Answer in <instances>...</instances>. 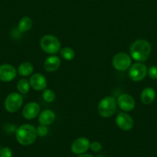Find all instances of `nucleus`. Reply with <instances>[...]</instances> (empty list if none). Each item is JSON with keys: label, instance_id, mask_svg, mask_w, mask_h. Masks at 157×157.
Listing matches in <instances>:
<instances>
[{"label": "nucleus", "instance_id": "nucleus-5", "mask_svg": "<svg viewBox=\"0 0 157 157\" xmlns=\"http://www.w3.org/2000/svg\"><path fill=\"white\" fill-rule=\"evenodd\" d=\"M23 103V97L21 94L13 92L6 97L5 100V108L9 113H15L21 108Z\"/></svg>", "mask_w": 157, "mask_h": 157}, {"label": "nucleus", "instance_id": "nucleus-9", "mask_svg": "<svg viewBox=\"0 0 157 157\" xmlns=\"http://www.w3.org/2000/svg\"><path fill=\"white\" fill-rule=\"evenodd\" d=\"M17 71L12 64H4L0 65V81L9 82L16 77Z\"/></svg>", "mask_w": 157, "mask_h": 157}, {"label": "nucleus", "instance_id": "nucleus-11", "mask_svg": "<svg viewBox=\"0 0 157 157\" xmlns=\"http://www.w3.org/2000/svg\"><path fill=\"white\" fill-rule=\"evenodd\" d=\"M117 104L119 107L126 112L132 111L135 106V102L134 98L128 94H123L119 95L117 99Z\"/></svg>", "mask_w": 157, "mask_h": 157}, {"label": "nucleus", "instance_id": "nucleus-26", "mask_svg": "<svg viewBox=\"0 0 157 157\" xmlns=\"http://www.w3.org/2000/svg\"><path fill=\"white\" fill-rule=\"evenodd\" d=\"M77 157H94L93 156H92L91 154H88V153H83V154H80L78 155Z\"/></svg>", "mask_w": 157, "mask_h": 157}, {"label": "nucleus", "instance_id": "nucleus-14", "mask_svg": "<svg viewBox=\"0 0 157 157\" xmlns=\"http://www.w3.org/2000/svg\"><path fill=\"white\" fill-rule=\"evenodd\" d=\"M61 64V61L58 56L55 55H51L46 58L44 61V68L48 72H54L58 70Z\"/></svg>", "mask_w": 157, "mask_h": 157}, {"label": "nucleus", "instance_id": "nucleus-16", "mask_svg": "<svg viewBox=\"0 0 157 157\" xmlns=\"http://www.w3.org/2000/svg\"><path fill=\"white\" fill-rule=\"evenodd\" d=\"M155 90L152 87H146L143 89V90L141 93V101L144 104H150L154 101L155 98Z\"/></svg>", "mask_w": 157, "mask_h": 157}, {"label": "nucleus", "instance_id": "nucleus-17", "mask_svg": "<svg viewBox=\"0 0 157 157\" xmlns=\"http://www.w3.org/2000/svg\"><path fill=\"white\" fill-rule=\"evenodd\" d=\"M18 73L21 76L27 77L32 75L34 71V67L31 63L29 62H23L18 67L17 70Z\"/></svg>", "mask_w": 157, "mask_h": 157}, {"label": "nucleus", "instance_id": "nucleus-12", "mask_svg": "<svg viewBox=\"0 0 157 157\" xmlns=\"http://www.w3.org/2000/svg\"><path fill=\"white\" fill-rule=\"evenodd\" d=\"M40 113V106L35 102H29L22 109V116L26 120H32Z\"/></svg>", "mask_w": 157, "mask_h": 157}, {"label": "nucleus", "instance_id": "nucleus-20", "mask_svg": "<svg viewBox=\"0 0 157 157\" xmlns=\"http://www.w3.org/2000/svg\"><path fill=\"white\" fill-rule=\"evenodd\" d=\"M60 55L66 61H72L75 58V52L69 47H65L60 49Z\"/></svg>", "mask_w": 157, "mask_h": 157}, {"label": "nucleus", "instance_id": "nucleus-18", "mask_svg": "<svg viewBox=\"0 0 157 157\" xmlns=\"http://www.w3.org/2000/svg\"><path fill=\"white\" fill-rule=\"evenodd\" d=\"M32 26V20L29 17H23L18 24V30L20 32H26L31 29Z\"/></svg>", "mask_w": 157, "mask_h": 157}, {"label": "nucleus", "instance_id": "nucleus-7", "mask_svg": "<svg viewBox=\"0 0 157 157\" xmlns=\"http://www.w3.org/2000/svg\"><path fill=\"white\" fill-rule=\"evenodd\" d=\"M129 77L132 81H143L147 75V67L141 62H136L129 68Z\"/></svg>", "mask_w": 157, "mask_h": 157}, {"label": "nucleus", "instance_id": "nucleus-13", "mask_svg": "<svg viewBox=\"0 0 157 157\" xmlns=\"http://www.w3.org/2000/svg\"><path fill=\"white\" fill-rule=\"evenodd\" d=\"M30 86L35 90H43L46 88L47 81L46 77L40 73H35L32 75L29 80Z\"/></svg>", "mask_w": 157, "mask_h": 157}, {"label": "nucleus", "instance_id": "nucleus-4", "mask_svg": "<svg viewBox=\"0 0 157 157\" xmlns=\"http://www.w3.org/2000/svg\"><path fill=\"white\" fill-rule=\"evenodd\" d=\"M39 44L42 50L50 55L58 53L61 49L59 40L52 35H44L40 40Z\"/></svg>", "mask_w": 157, "mask_h": 157}, {"label": "nucleus", "instance_id": "nucleus-1", "mask_svg": "<svg viewBox=\"0 0 157 157\" xmlns=\"http://www.w3.org/2000/svg\"><path fill=\"white\" fill-rule=\"evenodd\" d=\"M131 58L138 62L146 61L151 53V44L145 39L134 41L129 48Z\"/></svg>", "mask_w": 157, "mask_h": 157}, {"label": "nucleus", "instance_id": "nucleus-2", "mask_svg": "<svg viewBox=\"0 0 157 157\" xmlns=\"http://www.w3.org/2000/svg\"><path fill=\"white\" fill-rule=\"evenodd\" d=\"M36 129L31 124H22L15 132V138L22 146L32 145L37 138Z\"/></svg>", "mask_w": 157, "mask_h": 157}, {"label": "nucleus", "instance_id": "nucleus-24", "mask_svg": "<svg viewBox=\"0 0 157 157\" xmlns=\"http://www.w3.org/2000/svg\"><path fill=\"white\" fill-rule=\"evenodd\" d=\"M12 152L9 147H3L0 150V157H12Z\"/></svg>", "mask_w": 157, "mask_h": 157}, {"label": "nucleus", "instance_id": "nucleus-19", "mask_svg": "<svg viewBox=\"0 0 157 157\" xmlns=\"http://www.w3.org/2000/svg\"><path fill=\"white\" fill-rule=\"evenodd\" d=\"M17 89L22 94H26L29 91L30 89V83L25 78L20 79L17 83Z\"/></svg>", "mask_w": 157, "mask_h": 157}, {"label": "nucleus", "instance_id": "nucleus-23", "mask_svg": "<svg viewBox=\"0 0 157 157\" xmlns=\"http://www.w3.org/2000/svg\"><path fill=\"white\" fill-rule=\"evenodd\" d=\"M147 75L152 79H157V66L152 65L147 69Z\"/></svg>", "mask_w": 157, "mask_h": 157}, {"label": "nucleus", "instance_id": "nucleus-25", "mask_svg": "<svg viewBox=\"0 0 157 157\" xmlns=\"http://www.w3.org/2000/svg\"><path fill=\"white\" fill-rule=\"evenodd\" d=\"M89 148H90L92 151L95 152V153H98V152L101 151L103 147H102V144H100V143L97 142V141H94V142L90 143V147H89Z\"/></svg>", "mask_w": 157, "mask_h": 157}, {"label": "nucleus", "instance_id": "nucleus-22", "mask_svg": "<svg viewBox=\"0 0 157 157\" xmlns=\"http://www.w3.org/2000/svg\"><path fill=\"white\" fill-rule=\"evenodd\" d=\"M48 132H49V130L47 128V126L41 125L40 124L36 128L37 135L39 136H46L48 134Z\"/></svg>", "mask_w": 157, "mask_h": 157}, {"label": "nucleus", "instance_id": "nucleus-8", "mask_svg": "<svg viewBox=\"0 0 157 157\" xmlns=\"http://www.w3.org/2000/svg\"><path fill=\"white\" fill-rule=\"evenodd\" d=\"M90 147V141L86 137H79L72 142L71 145V150L76 155L85 153Z\"/></svg>", "mask_w": 157, "mask_h": 157}, {"label": "nucleus", "instance_id": "nucleus-6", "mask_svg": "<svg viewBox=\"0 0 157 157\" xmlns=\"http://www.w3.org/2000/svg\"><path fill=\"white\" fill-rule=\"evenodd\" d=\"M112 65L115 70L125 71L132 65V58L126 52H119L112 58Z\"/></svg>", "mask_w": 157, "mask_h": 157}, {"label": "nucleus", "instance_id": "nucleus-10", "mask_svg": "<svg viewBox=\"0 0 157 157\" xmlns=\"http://www.w3.org/2000/svg\"><path fill=\"white\" fill-rule=\"evenodd\" d=\"M115 123L118 127L124 131L132 130L134 126V121L128 113H119L115 118Z\"/></svg>", "mask_w": 157, "mask_h": 157}, {"label": "nucleus", "instance_id": "nucleus-15", "mask_svg": "<svg viewBox=\"0 0 157 157\" xmlns=\"http://www.w3.org/2000/svg\"><path fill=\"white\" fill-rule=\"evenodd\" d=\"M38 115H39L38 116V122L41 125L49 126L55 121V113L52 110H49V109L42 110Z\"/></svg>", "mask_w": 157, "mask_h": 157}, {"label": "nucleus", "instance_id": "nucleus-3", "mask_svg": "<svg viewBox=\"0 0 157 157\" xmlns=\"http://www.w3.org/2000/svg\"><path fill=\"white\" fill-rule=\"evenodd\" d=\"M116 107V100L113 97L108 96L99 101L97 107V110L102 117L108 118L112 117L115 113Z\"/></svg>", "mask_w": 157, "mask_h": 157}, {"label": "nucleus", "instance_id": "nucleus-21", "mask_svg": "<svg viewBox=\"0 0 157 157\" xmlns=\"http://www.w3.org/2000/svg\"><path fill=\"white\" fill-rule=\"evenodd\" d=\"M42 98L46 102L52 103L55 99V94L52 89H45L42 92Z\"/></svg>", "mask_w": 157, "mask_h": 157}]
</instances>
